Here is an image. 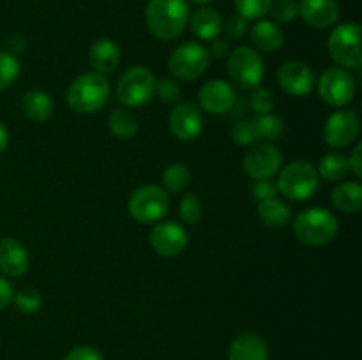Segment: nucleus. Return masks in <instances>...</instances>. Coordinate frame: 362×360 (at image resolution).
<instances>
[{
  "label": "nucleus",
  "instance_id": "obj_25",
  "mask_svg": "<svg viewBox=\"0 0 362 360\" xmlns=\"http://www.w3.org/2000/svg\"><path fill=\"white\" fill-rule=\"evenodd\" d=\"M258 217H260L262 224L267 228H285L292 219V212L290 207L281 201L279 198H271L258 203Z\"/></svg>",
  "mask_w": 362,
  "mask_h": 360
},
{
  "label": "nucleus",
  "instance_id": "obj_2",
  "mask_svg": "<svg viewBox=\"0 0 362 360\" xmlns=\"http://www.w3.org/2000/svg\"><path fill=\"white\" fill-rule=\"evenodd\" d=\"M110 99V83L105 74L85 73L74 78L67 88V104L74 113L90 115L99 112Z\"/></svg>",
  "mask_w": 362,
  "mask_h": 360
},
{
  "label": "nucleus",
  "instance_id": "obj_41",
  "mask_svg": "<svg viewBox=\"0 0 362 360\" xmlns=\"http://www.w3.org/2000/svg\"><path fill=\"white\" fill-rule=\"evenodd\" d=\"M209 56H214V59H225L230 53V44L226 39H212L211 46H209Z\"/></svg>",
  "mask_w": 362,
  "mask_h": 360
},
{
  "label": "nucleus",
  "instance_id": "obj_10",
  "mask_svg": "<svg viewBox=\"0 0 362 360\" xmlns=\"http://www.w3.org/2000/svg\"><path fill=\"white\" fill-rule=\"evenodd\" d=\"M356 78L343 67H329L318 80V95L332 108H343L349 104L356 95Z\"/></svg>",
  "mask_w": 362,
  "mask_h": 360
},
{
  "label": "nucleus",
  "instance_id": "obj_16",
  "mask_svg": "<svg viewBox=\"0 0 362 360\" xmlns=\"http://www.w3.org/2000/svg\"><path fill=\"white\" fill-rule=\"evenodd\" d=\"M198 102L204 112L211 115H223L235 106L237 95L228 81L211 80L198 92Z\"/></svg>",
  "mask_w": 362,
  "mask_h": 360
},
{
  "label": "nucleus",
  "instance_id": "obj_24",
  "mask_svg": "<svg viewBox=\"0 0 362 360\" xmlns=\"http://www.w3.org/2000/svg\"><path fill=\"white\" fill-rule=\"evenodd\" d=\"M331 201L345 214H359L362 210V186L359 182H339L332 189Z\"/></svg>",
  "mask_w": 362,
  "mask_h": 360
},
{
  "label": "nucleus",
  "instance_id": "obj_43",
  "mask_svg": "<svg viewBox=\"0 0 362 360\" xmlns=\"http://www.w3.org/2000/svg\"><path fill=\"white\" fill-rule=\"evenodd\" d=\"M349 164H350V172L356 175V179H361L362 176V143L356 145L352 155L349 157Z\"/></svg>",
  "mask_w": 362,
  "mask_h": 360
},
{
  "label": "nucleus",
  "instance_id": "obj_28",
  "mask_svg": "<svg viewBox=\"0 0 362 360\" xmlns=\"http://www.w3.org/2000/svg\"><path fill=\"white\" fill-rule=\"evenodd\" d=\"M191 182V172L184 162H173L163 172V186L168 193H180Z\"/></svg>",
  "mask_w": 362,
  "mask_h": 360
},
{
  "label": "nucleus",
  "instance_id": "obj_30",
  "mask_svg": "<svg viewBox=\"0 0 362 360\" xmlns=\"http://www.w3.org/2000/svg\"><path fill=\"white\" fill-rule=\"evenodd\" d=\"M230 136H232L233 143L240 145V147H250L255 145L260 140V134H258V127L255 120H239L232 126L230 131Z\"/></svg>",
  "mask_w": 362,
  "mask_h": 360
},
{
  "label": "nucleus",
  "instance_id": "obj_20",
  "mask_svg": "<svg viewBox=\"0 0 362 360\" xmlns=\"http://www.w3.org/2000/svg\"><path fill=\"white\" fill-rule=\"evenodd\" d=\"M88 62H90L94 73L110 74L117 69L120 62L119 46L112 39H98L88 49Z\"/></svg>",
  "mask_w": 362,
  "mask_h": 360
},
{
  "label": "nucleus",
  "instance_id": "obj_33",
  "mask_svg": "<svg viewBox=\"0 0 362 360\" xmlns=\"http://www.w3.org/2000/svg\"><path fill=\"white\" fill-rule=\"evenodd\" d=\"M239 16L244 20H260L271 9L272 0H233Z\"/></svg>",
  "mask_w": 362,
  "mask_h": 360
},
{
  "label": "nucleus",
  "instance_id": "obj_11",
  "mask_svg": "<svg viewBox=\"0 0 362 360\" xmlns=\"http://www.w3.org/2000/svg\"><path fill=\"white\" fill-rule=\"evenodd\" d=\"M283 155L272 143H262L251 148L243 159V169L250 179L265 180L272 179L281 169Z\"/></svg>",
  "mask_w": 362,
  "mask_h": 360
},
{
  "label": "nucleus",
  "instance_id": "obj_26",
  "mask_svg": "<svg viewBox=\"0 0 362 360\" xmlns=\"http://www.w3.org/2000/svg\"><path fill=\"white\" fill-rule=\"evenodd\" d=\"M318 175L322 176L327 182H341L349 176L350 173V164L349 157L341 152H331V154H325L320 159L317 168Z\"/></svg>",
  "mask_w": 362,
  "mask_h": 360
},
{
  "label": "nucleus",
  "instance_id": "obj_44",
  "mask_svg": "<svg viewBox=\"0 0 362 360\" xmlns=\"http://www.w3.org/2000/svg\"><path fill=\"white\" fill-rule=\"evenodd\" d=\"M27 46H28L27 37L21 34H16V35H13V37H9V41H7V52L13 53V55H16V53L23 52Z\"/></svg>",
  "mask_w": 362,
  "mask_h": 360
},
{
  "label": "nucleus",
  "instance_id": "obj_36",
  "mask_svg": "<svg viewBox=\"0 0 362 360\" xmlns=\"http://www.w3.org/2000/svg\"><path fill=\"white\" fill-rule=\"evenodd\" d=\"M180 217L187 224H198L202 219V201L197 194L187 193L180 200Z\"/></svg>",
  "mask_w": 362,
  "mask_h": 360
},
{
  "label": "nucleus",
  "instance_id": "obj_13",
  "mask_svg": "<svg viewBox=\"0 0 362 360\" xmlns=\"http://www.w3.org/2000/svg\"><path fill=\"white\" fill-rule=\"evenodd\" d=\"M278 83L285 94L304 97L315 88V74L308 64L300 60H288L278 69Z\"/></svg>",
  "mask_w": 362,
  "mask_h": 360
},
{
  "label": "nucleus",
  "instance_id": "obj_29",
  "mask_svg": "<svg viewBox=\"0 0 362 360\" xmlns=\"http://www.w3.org/2000/svg\"><path fill=\"white\" fill-rule=\"evenodd\" d=\"M255 122H257L260 140L264 138L267 141H274L278 138H281L283 133H285V120H283V116L274 115V113L258 115V119Z\"/></svg>",
  "mask_w": 362,
  "mask_h": 360
},
{
  "label": "nucleus",
  "instance_id": "obj_3",
  "mask_svg": "<svg viewBox=\"0 0 362 360\" xmlns=\"http://www.w3.org/2000/svg\"><path fill=\"white\" fill-rule=\"evenodd\" d=\"M338 229L339 224L336 215L322 207L308 208L293 219L296 239L311 247H322L331 244L338 235Z\"/></svg>",
  "mask_w": 362,
  "mask_h": 360
},
{
  "label": "nucleus",
  "instance_id": "obj_5",
  "mask_svg": "<svg viewBox=\"0 0 362 360\" xmlns=\"http://www.w3.org/2000/svg\"><path fill=\"white\" fill-rule=\"evenodd\" d=\"M331 59L343 69H359L362 66L361 49V25L341 23L331 32L327 42Z\"/></svg>",
  "mask_w": 362,
  "mask_h": 360
},
{
  "label": "nucleus",
  "instance_id": "obj_42",
  "mask_svg": "<svg viewBox=\"0 0 362 360\" xmlns=\"http://www.w3.org/2000/svg\"><path fill=\"white\" fill-rule=\"evenodd\" d=\"M13 284H11L6 277L0 275V311H4L11 302H13Z\"/></svg>",
  "mask_w": 362,
  "mask_h": 360
},
{
  "label": "nucleus",
  "instance_id": "obj_6",
  "mask_svg": "<svg viewBox=\"0 0 362 360\" xmlns=\"http://www.w3.org/2000/svg\"><path fill=\"white\" fill-rule=\"evenodd\" d=\"M156 78L151 69L133 66L122 74L117 85V97L124 108H140L154 97Z\"/></svg>",
  "mask_w": 362,
  "mask_h": 360
},
{
  "label": "nucleus",
  "instance_id": "obj_1",
  "mask_svg": "<svg viewBox=\"0 0 362 360\" xmlns=\"http://www.w3.org/2000/svg\"><path fill=\"white\" fill-rule=\"evenodd\" d=\"M189 21L186 0H148L145 23L151 34L161 41L177 39Z\"/></svg>",
  "mask_w": 362,
  "mask_h": 360
},
{
  "label": "nucleus",
  "instance_id": "obj_8",
  "mask_svg": "<svg viewBox=\"0 0 362 360\" xmlns=\"http://www.w3.org/2000/svg\"><path fill=\"white\" fill-rule=\"evenodd\" d=\"M131 217L138 222L151 224V222L161 221L170 208V198L166 191L159 186H141L133 191L129 198Z\"/></svg>",
  "mask_w": 362,
  "mask_h": 360
},
{
  "label": "nucleus",
  "instance_id": "obj_9",
  "mask_svg": "<svg viewBox=\"0 0 362 360\" xmlns=\"http://www.w3.org/2000/svg\"><path fill=\"white\" fill-rule=\"evenodd\" d=\"M211 56L207 48L200 42H184L173 49L168 60V69L173 78L182 81L198 80L207 71Z\"/></svg>",
  "mask_w": 362,
  "mask_h": 360
},
{
  "label": "nucleus",
  "instance_id": "obj_14",
  "mask_svg": "<svg viewBox=\"0 0 362 360\" xmlns=\"http://www.w3.org/2000/svg\"><path fill=\"white\" fill-rule=\"evenodd\" d=\"M148 240H151L152 249H154L159 256L165 258H173L182 254L184 249L187 247V242H189L186 229L173 221L158 222V224L152 228Z\"/></svg>",
  "mask_w": 362,
  "mask_h": 360
},
{
  "label": "nucleus",
  "instance_id": "obj_31",
  "mask_svg": "<svg viewBox=\"0 0 362 360\" xmlns=\"http://www.w3.org/2000/svg\"><path fill=\"white\" fill-rule=\"evenodd\" d=\"M13 302L16 309L23 314H34L41 309L42 299L41 293L34 288H21L13 295Z\"/></svg>",
  "mask_w": 362,
  "mask_h": 360
},
{
  "label": "nucleus",
  "instance_id": "obj_39",
  "mask_svg": "<svg viewBox=\"0 0 362 360\" xmlns=\"http://www.w3.org/2000/svg\"><path fill=\"white\" fill-rule=\"evenodd\" d=\"M247 32V20H244L243 16H232L226 20L225 23V34L228 35V39H243Z\"/></svg>",
  "mask_w": 362,
  "mask_h": 360
},
{
  "label": "nucleus",
  "instance_id": "obj_32",
  "mask_svg": "<svg viewBox=\"0 0 362 360\" xmlns=\"http://www.w3.org/2000/svg\"><path fill=\"white\" fill-rule=\"evenodd\" d=\"M20 76V62L16 55L9 52H0V90L11 87Z\"/></svg>",
  "mask_w": 362,
  "mask_h": 360
},
{
  "label": "nucleus",
  "instance_id": "obj_12",
  "mask_svg": "<svg viewBox=\"0 0 362 360\" xmlns=\"http://www.w3.org/2000/svg\"><path fill=\"white\" fill-rule=\"evenodd\" d=\"M361 120L350 109L334 112L324 126V140L331 148H345L357 140Z\"/></svg>",
  "mask_w": 362,
  "mask_h": 360
},
{
  "label": "nucleus",
  "instance_id": "obj_19",
  "mask_svg": "<svg viewBox=\"0 0 362 360\" xmlns=\"http://www.w3.org/2000/svg\"><path fill=\"white\" fill-rule=\"evenodd\" d=\"M228 360H269V348L260 335L244 332L230 342Z\"/></svg>",
  "mask_w": 362,
  "mask_h": 360
},
{
  "label": "nucleus",
  "instance_id": "obj_4",
  "mask_svg": "<svg viewBox=\"0 0 362 360\" xmlns=\"http://www.w3.org/2000/svg\"><path fill=\"white\" fill-rule=\"evenodd\" d=\"M276 186L286 200L306 201L318 191L320 175L310 161H293L281 166Z\"/></svg>",
  "mask_w": 362,
  "mask_h": 360
},
{
  "label": "nucleus",
  "instance_id": "obj_45",
  "mask_svg": "<svg viewBox=\"0 0 362 360\" xmlns=\"http://www.w3.org/2000/svg\"><path fill=\"white\" fill-rule=\"evenodd\" d=\"M7 145H9V131H7V127L0 122V154L6 150Z\"/></svg>",
  "mask_w": 362,
  "mask_h": 360
},
{
  "label": "nucleus",
  "instance_id": "obj_18",
  "mask_svg": "<svg viewBox=\"0 0 362 360\" xmlns=\"http://www.w3.org/2000/svg\"><path fill=\"white\" fill-rule=\"evenodd\" d=\"M299 16L313 28H331L339 18V7L336 0H300Z\"/></svg>",
  "mask_w": 362,
  "mask_h": 360
},
{
  "label": "nucleus",
  "instance_id": "obj_40",
  "mask_svg": "<svg viewBox=\"0 0 362 360\" xmlns=\"http://www.w3.org/2000/svg\"><path fill=\"white\" fill-rule=\"evenodd\" d=\"M64 360H105L101 352L94 346H76L71 349Z\"/></svg>",
  "mask_w": 362,
  "mask_h": 360
},
{
  "label": "nucleus",
  "instance_id": "obj_35",
  "mask_svg": "<svg viewBox=\"0 0 362 360\" xmlns=\"http://www.w3.org/2000/svg\"><path fill=\"white\" fill-rule=\"evenodd\" d=\"M250 106L255 113H258V115L272 113V109H274L276 106L274 92L264 87H257L253 94L250 95Z\"/></svg>",
  "mask_w": 362,
  "mask_h": 360
},
{
  "label": "nucleus",
  "instance_id": "obj_7",
  "mask_svg": "<svg viewBox=\"0 0 362 360\" xmlns=\"http://www.w3.org/2000/svg\"><path fill=\"white\" fill-rule=\"evenodd\" d=\"M265 74V64L260 53L250 46H240L228 56V76L239 88L260 87Z\"/></svg>",
  "mask_w": 362,
  "mask_h": 360
},
{
  "label": "nucleus",
  "instance_id": "obj_27",
  "mask_svg": "<svg viewBox=\"0 0 362 360\" xmlns=\"http://www.w3.org/2000/svg\"><path fill=\"white\" fill-rule=\"evenodd\" d=\"M108 127L119 140H131L138 131V120L127 108H117L110 113Z\"/></svg>",
  "mask_w": 362,
  "mask_h": 360
},
{
  "label": "nucleus",
  "instance_id": "obj_23",
  "mask_svg": "<svg viewBox=\"0 0 362 360\" xmlns=\"http://www.w3.org/2000/svg\"><path fill=\"white\" fill-rule=\"evenodd\" d=\"M21 109L23 115L27 116L30 122L42 124L52 116L53 113V101L45 90L39 88H32L21 99Z\"/></svg>",
  "mask_w": 362,
  "mask_h": 360
},
{
  "label": "nucleus",
  "instance_id": "obj_21",
  "mask_svg": "<svg viewBox=\"0 0 362 360\" xmlns=\"http://www.w3.org/2000/svg\"><path fill=\"white\" fill-rule=\"evenodd\" d=\"M251 42L257 48V52L276 53L278 49H281L285 35L274 21L260 20L251 28Z\"/></svg>",
  "mask_w": 362,
  "mask_h": 360
},
{
  "label": "nucleus",
  "instance_id": "obj_34",
  "mask_svg": "<svg viewBox=\"0 0 362 360\" xmlns=\"http://www.w3.org/2000/svg\"><path fill=\"white\" fill-rule=\"evenodd\" d=\"M269 13L279 23H290L299 16V2L297 0H272Z\"/></svg>",
  "mask_w": 362,
  "mask_h": 360
},
{
  "label": "nucleus",
  "instance_id": "obj_15",
  "mask_svg": "<svg viewBox=\"0 0 362 360\" xmlns=\"http://www.w3.org/2000/svg\"><path fill=\"white\" fill-rule=\"evenodd\" d=\"M170 129L173 136L180 141H193L204 131V116L202 112L189 101L175 104L170 113Z\"/></svg>",
  "mask_w": 362,
  "mask_h": 360
},
{
  "label": "nucleus",
  "instance_id": "obj_38",
  "mask_svg": "<svg viewBox=\"0 0 362 360\" xmlns=\"http://www.w3.org/2000/svg\"><path fill=\"white\" fill-rule=\"evenodd\" d=\"M251 194H253L255 200L260 203V201L271 200V198H278V186L276 182H272L271 179L265 180H257L251 187Z\"/></svg>",
  "mask_w": 362,
  "mask_h": 360
},
{
  "label": "nucleus",
  "instance_id": "obj_37",
  "mask_svg": "<svg viewBox=\"0 0 362 360\" xmlns=\"http://www.w3.org/2000/svg\"><path fill=\"white\" fill-rule=\"evenodd\" d=\"M154 94L158 95L159 101L175 102L180 95V87L173 78H161V80L156 81Z\"/></svg>",
  "mask_w": 362,
  "mask_h": 360
},
{
  "label": "nucleus",
  "instance_id": "obj_17",
  "mask_svg": "<svg viewBox=\"0 0 362 360\" xmlns=\"http://www.w3.org/2000/svg\"><path fill=\"white\" fill-rule=\"evenodd\" d=\"M30 267V256L27 253V247L16 239L0 240V272L7 277H21L27 274Z\"/></svg>",
  "mask_w": 362,
  "mask_h": 360
},
{
  "label": "nucleus",
  "instance_id": "obj_46",
  "mask_svg": "<svg viewBox=\"0 0 362 360\" xmlns=\"http://www.w3.org/2000/svg\"><path fill=\"white\" fill-rule=\"evenodd\" d=\"M191 2H194V4H207V2H211V0H191Z\"/></svg>",
  "mask_w": 362,
  "mask_h": 360
},
{
  "label": "nucleus",
  "instance_id": "obj_22",
  "mask_svg": "<svg viewBox=\"0 0 362 360\" xmlns=\"http://www.w3.org/2000/svg\"><path fill=\"white\" fill-rule=\"evenodd\" d=\"M189 23L193 34L204 41H212L218 37L223 27L221 14L212 7H200L194 11L193 16H189Z\"/></svg>",
  "mask_w": 362,
  "mask_h": 360
}]
</instances>
